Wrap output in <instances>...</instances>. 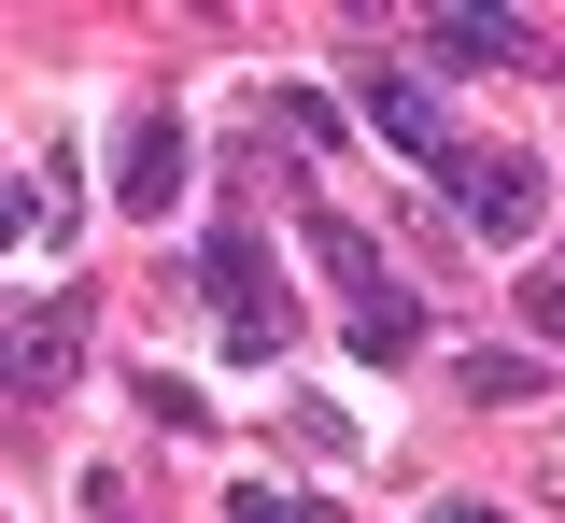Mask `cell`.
Masks as SVG:
<instances>
[{
  "mask_svg": "<svg viewBox=\"0 0 565 523\" xmlns=\"http://www.w3.org/2000/svg\"><path fill=\"white\" fill-rule=\"evenodd\" d=\"M452 184H467V199H452V226H467V241H494V255H523V241L552 226V170H537V156H509V142L452 156Z\"/></svg>",
  "mask_w": 565,
  "mask_h": 523,
  "instance_id": "3",
  "label": "cell"
},
{
  "mask_svg": "<svg viewBox=\"0 0 565 523\" xmlns=\"http://www.w3.org/2000/svg\"><path fill=\"white\" fill-rule=\"evenodd\" d=\"M71 369H85V298H29L14 340H0V382L14 396H71Z\"/></svg>",
  "mask_w": 565,
  "mask_h": 523,
  "instance_id": "4",
  "label": "cell"
},
{
  "mask_svg": "<svg viewBox=\"0 0 565 523\" xmlns=\"http://www.w3.org/2000/svg\"><path fill=\"white\" fill-rule=\"evenodd\" d=\"M424 523H509V510H481V495H452V510H424Z\"/></svg>",
  "mask_w": 565,
  "mask_h": 523,
  "instance_id": "12",
  "label": "cell"
},
{
  "mask_svg": "<svg viewBox=\"0 0 565 523\" xmlns=\"http://www.w3.org/2000/svg\"><path fill=\"white\" fill-rule=\"evenodd\" d=\"M114 213H184V114H128V142H114Z\"/></svg>",
  "mask_w": 565,
  "mask_h": 523,
  "instance_id": "5",
  "label": "cell"
},
{
  "mask_svg": "<svg viewBox=\"0 0 565 523\" xmlns=\"http://www.w3.org/2000/svg\"><path fill=\"white\" fill-rule=\"evenodd\" d=\"M14 226H29V199H14V184H0V241H14Z\"/></svg>",
  "mask_w": 565,
  "mask_h": 523,
  "instance_id": "13",
  "label": "cell"
},
{
  "mask_svg": "<svg viewBox=\"0 0 565 523\" xmlns=\"http://www.w3.org/2000/svg\"><path fill=\"white\" fill-rule=\"evenodd\" d=\"M141 410H156L170 439H199V425H212V410H199V382H170V369H141Z\"/></svg>",
  "mask_w": 565,
  "mask_h": 523,
  "instance_id": "10",
  "label": "cell"
},
{
  "mask_svg": "<svg viewBox=\"0 0 565 523\" xmlns=\"http://www.w3.org/2000/svg\"><path fill=\"white\" fill-rule=\"evenodd\" d=\"M424 43H438V57H467V72H537V29H523V14H438Z\"/></svg>",
  "mask_w": 565,
  "mask_h": 523,
  "instance_id": "7",
  "label": "cell"
},
{
  "mask_svg": "<svg viewBox=\"0 0 565 523\" xmlns=\"http://www.w3.org/2000/svg\"><path fill=\"white\" fill-rule=\"evenodd\" d=\"M226 523H326L311 495H282V481H255V495H226Z\"/></svg>",
  "mask_w": 565,
  "mask_h": 523,
  "instance_id": "11",
  "label": "cell"
},
{
  "mask_svg": "<svg viewBox=\"0 0 565 523\" xmlns=\"http://www.w3.org/2000/svg\"><path fill=\"white\" fill-rule=\"evenodd\" d=\"M311 269L340 284V325H353V354H367V369H411V354H424V311H411V284L382 269V241H367V226H353L340 199H311Z\"/></svg>",
  "mask_w": 565,
  "mask_h": 523,
  "instance_id": "1",
  "label": "cell"
},
{
  "mask_svg": "<svg viewBox=\"0 0 565 523\" xmlns=\"http://www.w3.org/2000/svg\"><path fill=\"white\" fill-rule=\"evenodd\" d=\"M199 311L226 325V354H255V369L297 340V298H282V269H269L255 226H212V241H199Z\"/></svg>",
  "mask_w": 565,
  "mask_h": 523,
  "instance_id": "2",
  "label": "cell"
},
{
  "mask_svg": "<svg viewBox=\"0 0 565 523\" xmlns=\"http://www.w3.org/2000/svg\"><path fill=\"white\" fill-rule=\"evenodd\" d=\"M523 325L565 354V255H537V269H523Z\"/></svg>",
  "mask_w": 565,
  "mask_h": 523,
  "instance_id": "9",
  "label": "cell"
},
{
  "mask_svg": "<svg viewBox=\"0 0 565 523\" xmlns=\"http://www.w3.org/2000/svg\"><path fill=\"white\" fill-rule=\"evenodd\" d=\"M537 354H467V369H452V396H467V410H523V396H537Z\"/></svg>",
  "mask_w": 565,
  "mask_h": 523,
  "instance_id": "8",
  "label": "cell"
},
{
  "mask_svg": "<svg viewBox=\"0 0 565 523\" xmlns=\"http://www.w3.org/2000/svg\"><path fill=\"white\" fill-rule=\"evenodd\" d=\"M367 128L411 156V170L452 184V114H438V85H424V72H367Z\"/></svg>",
  "mask_w": 565,
  "mask_h": 523,
  "instance_id": "6",
  "label": "cell"
}]
</instances>
